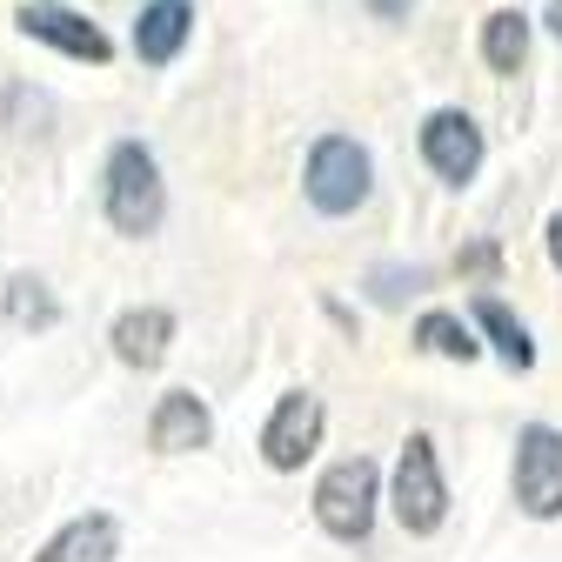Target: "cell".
Listing matches in <instances>:
<instances>
[{"mask_svg":"<svg viewBox=\"0 0 562 562\" xmlns=\"http://www.w3.org/2000/svg\"><path fill=\"white\" fill-rule=\"evenodd\" d=\"M101 207H108L114 235L127 241H148L168 222V181H161V161L148 140H114L108 175H101Z\"/></svg>","mask_w":562,"mask_h":562,"instance_id":"obj_1","label":"cell"},{"mask_svg":"<svg viewBox=\"0 0 562 562\" xmlns=\"http://www.w3.org/2000/svg\"><path fill=\"white\" fill-rule=\"evenodd\" d=\"M302 194L328 222L356 215V207H369V194H375V155L356 134H315L308 161H302Z\"/></svg>","mask_w":562,"mask_h":562,"instance_id":"obj_2","label":"cell"},{"mask_svg":"<svg viewBox=\"0 0 562 562\" xmlns=\"http://www.w3.org/2000/svg\"><path fill=\"white\" fill-rule=\"evenodd\" d=\"M382 503L395 509V522H402L408 536H436V529L449 522V475H442V456H436V442L422 436V429L402 442Z\"/></svg>","mask_w":562,"mask_h":562,"instance_id":"obj_3","label":"cell"},{"mask_svg":"<svg viewBox=\"0 0 562 562\" xmlns=\"http://www.w3.org/2000/svg\"><path fill=\"white\" fill-rule=\"evenodd\" d=\"M375 509H382V469L369 456H341V462L322 469V482H315V522H322V536L369 542Z\"/></svg>","mask_w":562,"mask_h":562,"instance_id":"obj_4","label":"cell"},{"mask_svg":"<svg viewBox=\"0 0 562 562\" xmlns=\"http://www.w3.org/2000/svg\"><path fill=\"white\" fill-rule=\"evenodd\" d=\"M516 509L529 522H555L562 516V429L555 422H522L516 429Z\"/></svg>","mask_w":562,"mask_h":562,"instance_id":"obj_5","label":"cell"},{"mask_svg":"<svg viewBox=\"0 0 562 562\" xmlns=\"http://www.w3.org/2000/svg\"><path fill=\"white\" fill-rule=\"evenodd\" d=\"M415 140H422V161H429V175L442 188H469L482 175V161H488V134H482V121L469 108H436Z\"/></svg>","mask_w":562,"mask_h":562,"instance_id":"obj_6","label":"cell"},{"mask_svg":"<svg viewBox=\"0 0 562 562\" xmlns=\"http://www.w3.org/2000/svg\"><path fill=\"white\" fill-rule=\"evenodd\" d=\"M322 429H328L322 395H315V389H289V395L268 408V422H261V462H268L274 475H295V469L322 449Z\"/></svg>","mask_w":562,"mask_h":562,"instance_id":"obj_7","label":"cell"},{"mask_svg":"<svg viewBox=\"0 0 562 562\" xmlns=\"http://www.w3.org/2000/svg\"><path fill=\"white\" fill-rule=\"evenodd\" d=\"M215 442V415H207V402L194 389H168L148 415V449L155 456H194Z\"/></svg>","mask_w":562,"mask_h":562,"instance_id":"obj_8","label":"cell"},{"mask_svg":"<svg viewBox=\"0 0 562 562\" xmlns=\"http://www.w3.org/2000/svg\"><path fill=\"white\" fill-rule=\"evenodd\" d=\"M108 341H114V362L148 375V369L168 362V348H175V315L168 308H127V315H114Z\"/></svg>","mask_w":562,"mask_h":562,"instance_id":"obj_9","label":"cell"},{"mask_svg":"<svg viewBox=\"0 0 562 562\" xmlns=\"http://www.w3.org/2000/svg\"><path fill=\"white\" fill-rule=\"evenodd\" d=\"M21 34L27 41H47V47H60L67 60H108L114 47H108V34L88 21V14H67V8H21Z\"/></svg>","mask_w":562,"mask_h":562,"instance_id":"obj_10","label":"cell"},{"mask_svg":"<svg viewBox=\"0 0 562 562\" xmlns=\"http://www.w3.org/2000/svg\"><path fill=\"white\" fill-rule=\"evenodd\" d=\"M194 34V0H148L134 21V54L140 67H168Z\"/></svg>","mask_w":562,"mask_h":562,"instance_id":"obj_11","label":"cell"},{"mask_svg":"<svg viewBox=\"0 0 562 562\" xmlns=\"http://www.w3.org/2000/svg\"><path fill=\"white\" fill-rule=\"evenodd\" d=\"M121 555V522L114 516H75L67 529H54L41 542L34 562H114Z\"/></svg>","mask_w":562,"mask_h":562,"instance_id":"obj_12","label":"cell"},{"mask_svg":"<svg viewBox=\"0 0 562 562\" xmlns=\"http://www.w3.org/2000/svg\"><path fill=\"white\" fill-rule=\"evenodd\" d=\"M469 322H475V335H482V348H496V356H503V369H536V341H529V328L496 302V295H475L469 302Z\"/></svg>","mask_w":562,"mask_h":562,"instance_id":"obj_13","label":"cell"},{"mask_svg":"<svg viewBox=\"0 0 562 562\" xmlns=\"http://www.w3.org/2000/svg\"><path fill=\"white\" fill-rule=\"evenodd\" d=\"M529 41H536L529 14L522 8H496V14L482 21V67H488V75H522Z\"/></svg>","mask_w":562,"mask_h":562,"instance_id":"obj_14","label":"cell"},{"mask_svg":"<svg viewBox=\"0 0 562 562\" xmlns=\"http://www.w3.org/2000/svg\"><path fill=\"white\" fill-rule=\"evenodd\" d=\"M415 348H422V356H442V362H475L482 356V335L456 308H422L415 315Z\"/></svg>","mask_w":562,"mask_h":562,"instance_id":"obj_15","label":"cell"},{"mask_svg":"<svg viewBox=\"0 0 562 562\" xmlns=\"http://www.w3.org/2000/svg\"><path fill=\"white\" fill-rule=\"evenodd\" d=\"M8 322H14V328H54V322H60V302L47 295L41 274H14V281H8Z\"/></svg>","mask_w":562,"mask_h":562,"instance_id":"obj_16","label":"cell"},{"mask_svg":"<svg viewBox=\"0 0 562 562\" xmlns=\"http://www.w3.org/2000/svg\"><path fill=\"white\" fill-rule=\"evenodd\" d=\"M429 289V268L422 261H382V268H369V302L375 308H408V295H422Z\"/></svg>","mask_w":562,"mask_h":562,"instance_id":"obj_17","label":"cell"},{"mask_svg":"<svg viewBox=\"0 0 562 562\" xmlns=\"http://www.w3.org/2000/svg\"><path fill=\"white\" fill-rule=\"evenodd\" d=\"M456 268H462V274H496V248L475 241V248H462V255H456Z\"/></svg>","mask_w":562,"mask_h":562,"instance_id":"obj_18","label":"cell"},{"mask_svg":"<svg viewBox=\"0 0 562 562\" xmlns=\"http://www.w3.org/2000/svg\"><path fill=\"white\" fill-rule=\"evenodd\" d=\"M542 248H549V268L562 274V207L549 215V228H542Z\"/></svg>","mask_w":562,"mask_h":562,"instance_id":"obj_19","label":"cell"},{"mask_svg":"<svg viewBox=\"0 0 562 562\" xmlns=\"http://www.w3.org/2000/svg\"><path fill=\"white\" fill-rule=\"evenodd\" d=\"M408 8H415V0H369L375 21H408Z\"/></svg>","mask_w":562,"mask_h":562,"instance_id":"obj_20","label":"cell"},{"mask_svg":"<svg viewBox=\"0 0 562 562\" xmlns=\"http://www.w3.org/2000/svg\"><path fill=\"white\" fill-rule=\"evenodd\" d=\"M549 34L562 41V0H549Z\"/></svg>","mask_w":562,"mask_h":562,"instance_id":"obj_21","label":"cell"}]
</instances>
